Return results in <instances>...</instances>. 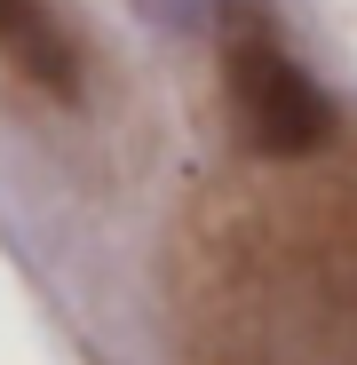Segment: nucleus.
Returning <instances> with one entry per match:
<instances>
[{"label":"nucleus","instance_id":"1","mask_svg":"<svg viewBox=\"0 0 357 365\" xmlns=\"http://www.w3.org/2000/svg\"><path fill=\"white\" fill-rule=\"evenodd\" d=\"M222 88L238 111V135L262 159H310L333 143V96L294 64L270 32H230L222 40Z\"/></svg>","mask_w":357,"mask_h":365},{"label":"nucleus","instance_id":"2","mask_svg":"<svg viewBox=\"0 0 357 365\" xmlns=\"http://www.w3.org/2000/svg\"><path fill=\"white\" fill-rule=\"evenodd\" d=\"M0 56L56 103H80V88H88L80 80V48L48 16V0H0Z\"/></svg>","mask_w":357,"mask_h":365}]
</instances>
